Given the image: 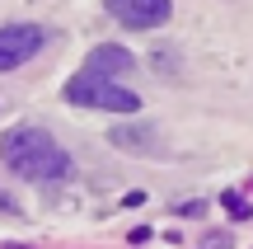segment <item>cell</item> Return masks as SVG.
Instances as JSON below:
<instances>
[{
  "label": "cell",
  "mask_w": 253,
  "mask_h": 249,
  "mask_svg": "<svg viewBox=\"0 0 253 249\" xmlns=\"http://www.w3.org/2000/svg\"><path fill=\"white\" fill-rule=\"evenodd\" d=\"M47 33L38 24H5L0 28V71H19L24 61H33L42 52Z\"/></svg>",
  "instance_id": "3"
},
{
  "label": "cell",
  "mask_w": 253,
  "mask_h": 249,
  "mask_svg": "<svg viewBox=\"0 0 253 249\" xmlns=\"http://www.w3.org/2000/svg\"><path fill=\"white\" fill-rule=\"evenodd\" d=\"M84 71H89V75H103V80H118V75L136 71V56L126 52V47H118V43H99L89 56H84Z\"/></svg>",
  "instance_id": "5"
},
{
  "label": "cell",
  "mask_w": 253,
  "mask_h": 249,
  "mask_svg": "<svg viewBox=\"0 0 253 249\" xmlns=\"http://www.w3.org/2000/svg\"><path fill=\"white\" fill-rule=\"evenodd\" d=\"M66 99L75 103V108H99V113H126L131 118L136 108H141V99H136L126 85L118 80H103V75H89V71H80V75H71L66 80Z\"/></svg>",
  "instance_id": "2"
},
{
  "label": "cell",
  "mask_w": 253,
  "mask_h": 249,
  "mask_svg": "<svg viewBox=\"0 0 253 249\" xmlns=\"http://www.w3.org/2000/svg\"><path fill=\"white\" fill-rule=\"evenodd\" d=\"M103 5L126 28H160L173 14V0H103Z\"/></svg>",
  "instance_id": "4"
},
{
  "label": "cell",
  "mask_w": 253,
  "mask_h": 249,
  "mask_svg": "<svg viewBox=\"0 0 253 249\" xmlns=\"http://www.w3.org/2000/svg\"><path fill=\"white\" fill-rule=\"evenodd\" d=\"M220 202H225V212H230V216H249V202H244L239 193H225Z\"/></svg>",
  "instance_id": "6"
},
{
  "label": "cell",
  "mask_w": 253,
  "mask_h": 249,
  "mask_svg": "<svg viewBox=\"0 0 253 249\" xmlns=\"http://www.w3.org/2000/svg\"><path fill=\"white\" fill-rule=\"evenodd\" d=\"M0 160H5L9 174L28 179V184H66L71 179V155L52 132L33 127V122H19L0 137Z\"/></svg>",
  "instance_id": "1"
},
{
  "label": "cell",
  "mask_w": 253,
  "mask_h": 249,
  "mask_svg": "<svg viewBox=\"0 0 253 249\" xmlns=\"http://www.w3.org/2000/svg\"><path fill=\"white\" fill-rule=\"evenodd\" d=\"M0 212H5V216H14V212H19V202L5 193V188H0Z\"/></svg>",
  "instance_id": "7"
}]
</instances>
